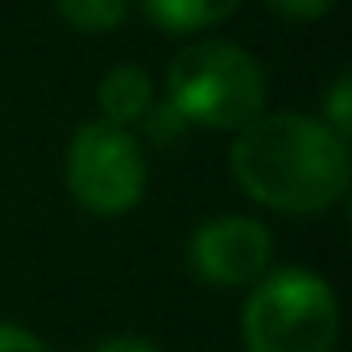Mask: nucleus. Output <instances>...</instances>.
I'll return each instance as SVG.
<instances>
[{
	"label": "nucleus",
	"mask_w": 352,
	"mask_h": 352,
	"mask_svg": "<svg viewBox=\"0 0 352 352\" xmlns=\"http://www.w3.org/2000/svg\"><path fill=\"white\" fill-rule=\"evenodd\" d=\"M232 174L274 212H327L348 187V141L302 112L257 116L232 141Z\"/></svg>",
	"instance_id": "1"
},
{
	"label": "nucleus",
	"mask_w": 352,
	"mask_h": 352,
	"mask_svg": "<svg viewBox=\"0 0 352 352\" xmlns=\"http://www.w3.org/2000/svg\"><path fill=\"white\" fill-rule=\"evenodd\" d=\"M340 336L336 290L307 270H274L253 282L241 311L245 352H331Z\"/></svg>",
	"instance_id": "2"
},
{
	"label": "nucleus",
	"mask_w": 352,
	"mask_h": 352,
	"mask_svg": "<svg viewBox=\"0 0 352 352\" xmlns=\"http://www.w3.org/2000/svg\"><path fill=\"white\" fill-rule=\"evenodd\" d=\"M170 108L183 124L245 129L265 108V75L232 42H199L170 63Z\"/></svg>",
	"instance_id": "3"
},
{
	"label": "nucleus",
	"mask_w": 352,
	"mask_h": 352,
	"mask_svg": "<svg viewBox=\"0 0 352 352\" xmlns=\"http://www.w3.org/2000/svg\"><path fill=\"white\" fill-rule=\"evenodd\" d=\"M145 179V153L129 129L96 120L75 133L67 153V187L79 208L96 216H124L141 204Z\"/></svg>",
	"instance_id": "4"
},
{
	"label": "nucleus",
	"mask_w": 352,
	"mask_h": 352,
	"mask_svg": "<svg viewBox=\"0 0 352 352\" xmlns=\"http://www.w3.org/2000/svg\"><path fill=\"white\" fill-rule=\"evenodd\" d=\"M187 257L191 270L212 286H253L270 270L274 236L249 216H220L195 228Z\"/></svg>",
	"instance_id": "5"
},
{
	"label": "nucleus",
	"mask_w": 352,
	"mask_h": 352,
	"mask_svg": "<svg viewBox=\"0 0 352 352\" xmlns=\"http://www.w3.org/2000/svg\"><path fill=\"white\" fill-rule=\"evenodd\" d=\"M100 108L108 116V124L124 129L133 120H145V112L153 108V87H149V75L141 67H116L104 75L100 83Z\"/></svg>",
	"instance_id": "6"
},
{
	"label": "nucleus",
	"mask_w": 352,
	"mask_h": 352,
	"mask_svg": "<svg viewBox=\"0 0 352 352\" xmlns=\"http://www.w3.org/2000/svg\"><path fill=\"white\" fill-rule=\"evenodd\" d=\"M241 0H145V13L166 34H199L236 13Z\"/></svg>",
	"instance_id": "7"
},
{
	"label": "nucleus",
	"mask_w": 352,
	"mask_h": 352,
	"mask_svg": "<svg viewBox=\"0 0 352 352\" xmlns=\"http://www.w3.org/2000/svg\"><path fill=\"white\" fill-rule=\"evenodd\" d=\"M63 21L71 30H83V34H108L124 21V9L129 0H54Z\"/></svg>",
	"instance_id": "8"
},
{
	"label": "nucleus",
	"mask_w": 352,
	"mask_h": 352,
	"mask_svg": "<svg viewBox=\"0 0 352 352\" xmlns=\"http://www.w3.org/2000/svg\"><path fill=\"white\" fill-rule=\"evenodd\" d=\"M348 75H340L336 79V87H331V100H327V129L336 133V137H348V129H352V112H348Z\"/></svg>",
	"instance_id": "9"
},
{
	"label": "nucleus",
	"mask_w": 352,
	"mask_h": 352,
	"mask_svg": "<svg viewBox=\"0 0 352 352\" xmlns=\"http://www.w3.org/2000/svg\"><path fill=\"white\" fill-rule=\"evenodd\" d=\"M0 352H50V348L17 323H0Z\"/></svg>",
	"instance_id": "10"
},
{
	"label": "nucleus",
	"mask_w": 352,
	"mask_h": 352,
	"mask_svg": "<svg viewBox=\"0 0 352 352\" xmlns=\"http://www.w3.org/2000/svg\"><path fill=\"white\" fill-rule=\"evenodd\" d=\"M270 5L282 13V17H294V21H315L331 9V0H270Z\"/></svg>",
	"instance_id": "11"
},
{
	"label": "nucleus",
	"mask_w": 352,
	"mask_h": 352,
	"mask_svg": "<svg viewBox=\"0 0 352 352\" xmlns=\"http://www.w3.org/2000/svg\"><path fill=\"white\" fill-rule=\"evenodd\" d=\"M96 352H157V348L141 336H112V340L96 344Z\"/></svg>",
	"instance_id": "12"
}]
</instances>
